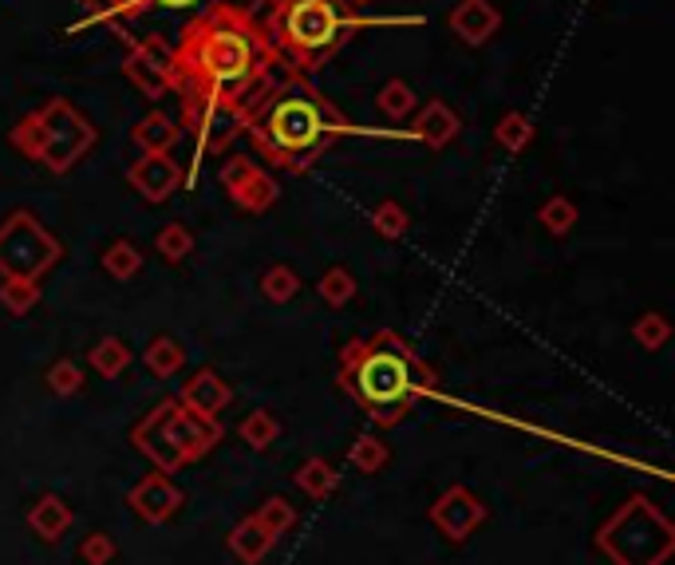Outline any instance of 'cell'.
Masks as SVG:
<instances>
[{"label": "cell", "instance_id": "1", "mask_svg": "<svg viewBox=\"0 0 675 565\" xmlns=\"http://www.w3.org/2000/svg\"><path fill=\"white\" fill-rule=\"evenodd\" d=\"M281 52L272 47L261 24L257 0H210L182 29L170 47V72L182 111L194 107H225L245 119V107L277 76Z\"/></svg>", "mask_w": 675, "mask_h": 565}, {"label": "cell", "instance_id": "2", "mask_svg": "<svg viewBox=\"0 0 675 565\" xmlns=\"http://www.w3.org/2000/svg\"><path fill=\"white\" fill-rule=\"evenodd\" d=\"M344 135H352V122L304 72L289 64L277 67V76L245 107V139L254 142V154L292 174L309 170Z\"/></svg>", "mask_w": 675, "mask_h": 565}, {"label": "cell", "instance_id": "3", "mask_svg": "<svg viewBox=\"0 0 675 565\" xmlns=\"http://www.w3.org/2000/svg\"><path fill=\"white\" fill-rule=\"evenodd\" d=\"M340 384L372 419L395 424L435 387V372L395 332L352 340L340 356Z\"/></svg>", "mask_w": 675, "mask_h": 565}, {"label": "cell", "instance_id": "4", "mask_svg": "<svg viewBox=\"0 0 675 565\" xmlns=\"http://www.w3.org/2000/svg\"><path fill=\"white\" fill-rule=\"evenodd\" d=\"M257 12L281 60L304 76L329 67L347 36L364 24L344 0H257Z\"/></svg>", "mask_w": 675, "mask_h": 565}, {"label": "cell", "instance_id": "5", "mask_svg": "<svg viewBox=\"0 0 675 565\" xmlns=\"http://www.w3.org/2000/svg\"><path fill=\"white\" fill-rule=\"evenodd\" d=\"M9 142L12 151H20L29 162H36V167H44L47 174H67L75 162L92 154V147L99 142V131H95V122L72 99L52 95L47 104L32 107L12 127Z\"/></svg>", "mask_w": 675, "mask_h": 565}, {"label": "cell", "instance_id": "6", "mask_svg": "<svg viewBox=\"0 0 675 565\" xmlns=\"http://www.w3.org/2000/svg\"><path fill=\"white\" fill-rule=\"evenodd\" d=\"M60 242L44 230L32 210H12L0 222V274L9 281H36L60 262Z\"/></svg>", "mask_w": 675, "mask_h": 565}, {"label": "cell", "instance_id": "7", "mask_svg": "<svg viewBox=\"0 0 675 565\" xmlns=\"http://www.w3.org/2000/svg\"><path fill=\"white\" fill-rule=\"evenodd\" d=\"M122 76L147 99H162L174 92V72H170V44L150 32L142 40H127V56H122Z\"/></svg>", "mask_w": 675, "mask_h": 565}, {"label": "cell", "instance_id": "8", "mask_svg": "<svg viewBox=\"0 0 675 565\" xmlns=\"http://www.w3.org/2000/svg\"><path fill=\"white\" fill-rule=\"evenodd\" d=\"M217 179H222L225 199L234 202L237 210H245V214H261L281 194L277 179H272L254 154H229L222 162V170H217Z\"/></svg>", "mask_w": 675, "mask_h": 565}, {"label": "cell", "instance_id": "9", "mask_svg": "<svg viewBox=\"0 0 675 565\" xmlns=\"http://www.w3.org/2000/svg\"><path fill=\"white\" fill-rule=\"evenodd\" d=\"M127 182L139 199L167 202L182 186V167L170 151H142V159H135L127 170Z\"/></svg>", "mask_w": 675, "mask_h": 565}, {"label": "cell", "instance_id": "10", "mask_svg": "<svg viewBox=\"0 0 675 565\" xmlns=\"http://www.w3.org/2000/svg\"><path fill=\"white\" fill-rule=\"evenodd\" d=\"M447 29L470 47H486L502 32V9L494 0H459L447 12Z\"/></svg>", "mask_w": 675, "mask_h": 565}, {"label": "cell", "instance_id": "11", "mask_svg": "<svg viewBox=\"0 0 675 565\" xmlns=\"http://www.w3.org/2000/svg\"><path fill=\"white\" fill-rule=\"evenodd\" d=\"M459 135H462V119H459V111L447 104V99H427L422 107H415L411 139H419L422 147H431V151H447Z\"/></svg>", "mask_w": 675, "mask_h": 565}, {"label": "cell", "instance_id": "12", "mask_svg": "<svg viewBox=\"0 0 675 565\" xmlns=\"http://www.w3.org/2000/svg\"><path fill=\"white\" fill-rule=\"evenodd\" d=\"M131 139L139 151H174L182 139V127H179V119H170L167 111H147L131 127Z\"/></svg>", "mask_w": 675, "mask_h": 565}, {"label": "cell", "instance_id": "13", "mask_svg": "<svg viewBox=\"0 0 675 565\" xmlns=\"http://www.w3.org/2000/svg\"><path fill=\"white\" fill-rule=\"evenodd\" d=\"M375 107H379L384 119L399 122V119H407V115H415L419 95H415V87L407 84V79H387V84L379 87V95H375Z\"/></svg>", "mask_w": 675, "mask_h": 565}, {"label": "cell", "instance_id": "14", "mask_svg": "<svg viewBox=\"0 0 675 565\" xmlns=\"http://www.w3.org/2000/svg\"><path fill=\"white\" fill-rule=\"evenodd\" d=\"M534 135H537V127H534V119L525 111H506L502 119H497V127H494V139H497V147L506 154H522L529 142H534Z\"/></svg>", "mask_w": 675, "mask_h": 565}, {"label": "cell", "instance_id": "15", "mask_svg": "<svg viewBox=\"0 0 675 565\" xmlns=\"http://www.w3.org/2000/svg\"><path fill=\"white\" fill-rule=\"evenodd\" d=\"M186 399L197 407V412H214V407H222L225 399H229V392H225V384L214 376V372H202V376L194 380V384L186 387Z\"/></svg>", "mask_w": 675, "mask_h": 565}, {"label": "cell", "instance_id": "16", "mask_svg": "<svg viewBox=\"0 0 675 565\" xmlns=\"http://www.w3.org/2000/svg\"><path fill=\"white\" fill-rule=\"evenodd\" d=\"M542 226L549 230V234H569L572 230V222H577V206H572L569 199H565V194H557V199H549L542 206Z\"/></svg>", "mask_w": 675, "mask_h": 565}, {"label": "cell", "instance_id": "17", "mask_svg": "<svg viewBox=\"0 0 675 565\" xmlns=\"http://www.w3.org/2000/svg\"><path fill=\"white\" fill-rule=\"evenodd\" d=\"M372 222L384 237H399L407 230V214L399 202H379V206L372 210Z\"/></svg>", "mask_w": 675, "mask_h": 565}, {"label": "cell", "instance_id": "18", "mask_svg": "<svg viewBox=\"0 0 675 565\" xmlns=\"http://www.w3.org/2000/svg\"><path fill=\"white\" fill-rule=\"evenodd\" d=\"M104 265L111 269L115 277H131L135 269H139V249H135L131 242H115L111 249H107Z\"/></svg>", "mask_w": 675, "mask_h": 565}, {"label": "cell", "instance_id": "19", "mask_svg": "<svg viewBox=\"0 0 675 565\" xmlns=\"http://www.w3.org/2000/svg\"><path fill=\"white\" fill-rule=\"evenodd\" d=\"M261 292L272 297V301H289L292 292H297V277H292L285 265H277V269H269V274L261 277Z\"/></svg>", "mask_w": 675, "mask_h": 565}, {"label": "cell", "instance_id": "20", "mask_svg": "<svg viewBox=\"0 0 675 565\" xmlns=\"http://www.w3.org/2000/svg\"><path fill=\"white\" fill-rule=\"evenodd\" d=\"M159 254L167 262H182L190 254V230L186 226H167L159 234Z\"/></svg>", "mask_w": 675, "mask_h": 565}, {"label": "cell", "instance_id": "21", "mask_svg": "<svg viewBox=\"0 0 675 565\" xmlns=\"http://www.w3.org/2000/svg\"><path fill=\"white\" fill-rule=\"evenodd\" d=\"M352 292H356V285H352V277H347L344 269H332V274L320 277V297H324V301L344 305Z\"/></svg>", "mask_w": 675, "mask_h": 565}, {"label": "cell", "instance_id": "22", "mask_svg": "<svg viewBox=\"0 0 675 565\" xmlns=\"http://www.w3.org/2000/svg\"><path fill=\"white\" fill-rule=\"evenodd\" d=\"M179 364H182V349L174 344V340H154V344H150V367H154L159 376L174 372Z\"/></svg>", "mask_w": 675, "mask_h": 565}, {"label": "cell", "instance_id": "23", "mask_svg": "<svg viewBox=\"0 0 675 565\" xmlns=\"http://www.w3.org/2000/svg\"><path fill=\"white\" fill-rule=\"evenodd\" d=\"M122 364H127V349H122L119 340H104V344L95 349V367H99V372H107V376H115Z\"/></svg>", "mask_w": 675, "mask_h": 565}, {"label": "cell", "instance_id": "24", "mask_svg": "<svg viewBox=\"0 0 675 565\" xmlns=\"http://www.w3.org/2000/svg\"><path fill=\"white\" fill-rule=\"evenodd\" d=\"M0 297H4V305H12L17 312H24L32 301H36V285H32V281H9Z\"/></svg>", "mask_w": 675, "mask_h": 565}, {"label": "cell", "instance_id": "25", "mask_svg": "<svg viewBox=\"0 0 675 565\" xmlns=\"http://www.w3.org/2000/svg\"><path fill=\"white\" fill-rule=\"evenodd\" d=\"M52 387H56V392H75V387H79V372H75L72 364H56L52 367Z\"/></svg>", "mask_w": 675, "mask_h": 565}, {"label": "cell", "instance_id": "26", "mask_svg": "<svg viewBox=\"0 0 675 565\" xmlns=\"http://www.w3.org/2000/svg\"><path fill=\"white\" fill-rule=\"evenodd\" d=\"M636 337L644 340V344H660V340H664V324H660V321H652V317H647V321L636 329Z\"/></svg>", "mask_w": 675, "mask_h": 565}, {"label": "cell", "instance_id": "27", "mask_svg": "<svg viewBox=\"0 0 675 565\" xmlns=\"http://www.w3.org/2000/svg\"><path fill=\"white\" fill-rule=\"evenodd\" d=\"M197 0H147V12L150 9H167V12H179V9H194Z\"/></svg>", "mask_w": 675, "mask_h": 565}, {"label": "cell", "instance_id": "28", "mask_svg": "<svg viewBox=\"0 0 675 565\" xmlns=\"http://www.w3.org/2000/svg\"><path fill=\"white\" fill-rule=\"evenodd\" d=\"M344 4H347V9H352V12H356V17H360V12H364V9H372L375 0H344Z\"/></svg>", "mask_w": 675, "mask_h": 565}]
</instances>
